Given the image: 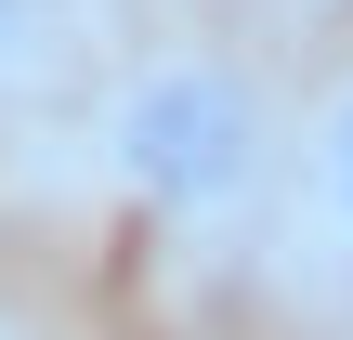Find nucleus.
<instances>
[{"label": "nucleus", "instance_id": "7ed1b4c3", "mask_svg": "<svg viewBox=\"0 0 353 340\" xmlns=\"http://www.w3.org/2000/svg\"><path fill=\"white\" fill-rule=\"evenodd\" d=\"M65 39H79V0H0V118L65 79Z\"/></svg>", "mask_w": 353, "mask_h": 340}, {"label": "nucleus", "instance_id": "20e7f679", "mask_svg": "<svg viewBox=\"0 0 353 340\" xmlns=\"http://www.w3.org/2000/svg\"><path fill=\"white\" fill-rule=\"evenodd\" d=\"M0 340H13V328H0Z\"/></svg>", "mask_w": 353, "mask_h": 340}, {"label": "nucleus", "instance_id": "f257e3e1", "mask_svg": "<svg viewBox=\"0 0 353 340\" xmlns=\"http://www.w3.org/2000/svg\"><path fill=\"white\" fill-rule=\"evenodd\" d=\"M92 157L105 183L157 223V236H236L275 183H288V131H275V92L236 66V52H131L92 105Z\"/></svg>", "mask_w": 353, "mask_h": 340}, {"label": "nucleus", "instance_id": "f03ea898", "mask_svg": "<svg viewBox=\"0 0 353 340\" xmlns=\"http://www.w3.org/2000/svg\"><path fill=\"white\" fill-rule=\"evenodd\" d=\"M288 210H301V236L353 275V66L314 79V105L288 131Z\"/></svg>", "mask_w": 353, "mask_h": 340}]
</instances>
